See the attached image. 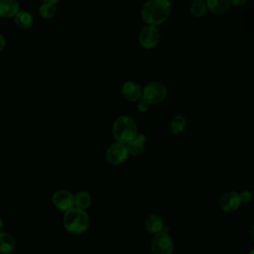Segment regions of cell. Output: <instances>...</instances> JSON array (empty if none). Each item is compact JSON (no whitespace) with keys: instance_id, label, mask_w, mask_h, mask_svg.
<instances>
[{"instance_id":"cell-1","label":"cell","mask_w":254,"mask_h":254,"mask_svg":"<svg viewBox=\"0 0 254 254\" xmlns=\"http://www.w3.org/2000/svg\"><path fill=\"white\" fill-rule=\"evenodd\" d=\"M172 12L169 0H148L141 9V16L147 25L157 26L167 20Z\"/></svg>"},{"instance_id":"cell-2","label":"cell","mask_w":254,"mask_h":254,"mask_svg":"<svg viewBox=\"0 0 254 254\" xmlns=\"http://www.w3.org/2000/svg\"><path fill=\"white\" fill-rule=\"evenodd\" d=\"M112 134L117 142L124 144L129 143L138 134L135 120L128 115L119 116L113 124Z\"/></svg>"},{"instance_id":"cell-3","label":"cell","mask_w":254,"mask_h":254,"mask_svg":"<svg viewBox=\"0 0 254 254\" xmlns=\"http://www.w3.org/2000/svg\"><path fill=\"white\" fill-rule=\"evenodd\" d=\"M64 228L72 234H80L89 226V216L85 210L72 207L64 215Z\"/></svg>"},{"instance_id":"cell-4","label":"cell","mask_w":254,"mask_h":254,"mask_svg":"<svg viewBox=\"0 0 254 254\" xmlns=\"http://www.w3.org/2000/svg\"><path fill=\"white\" fill-rule=\"evenodd\" d=\"M167 94L166 86L158 81H151L142 89V98L150 105L162 102Z\"/></svg>"},{"instance_id":"cell-5","label":"cell","mask_w":254,"mask_h":254,"mask_svg":"<svg viewBox=\"0 0 254 254\" xmlns=\"http://www.w3.org/2000/svg\"><path fill=\"white\" fill-rule=\"evenodd\" d=\"M152 254H172L174 251L173 238L166 232H160L154 235L151 242Z\"/></svg>"},{"instance_id":"cell-6","label":"cell","mask_w":254,"mask_h":254,"mask_svg":"<svg viewBox=\"0 0 254 254\" xmlns=\"http://www.w3.org/2000/svg\"><path fill=\"white\" fill-rule=\"evenodd\" d=\"M129 156L127 146L124 143L116 142L113 143L106 152V160L109 164L113 166H118L123 164Z\"/></svg>"},{"instance_id":"cell-7","label":"cell","mask_w":254,"mask_h":254,"mask_svg":"<svg viewBox=\"0 0 254 254\" xmlns=\"http://www.w3.org/2000/svg\"><path fill=\"white\" fill-rule=\"evenodd\" d=\"M160 32L156 26L147 25L139 34V43L145 49H154L160 42Z\"/></svg>"},{"instance_id":"cell-8","label":"cell","mask_w":254,"mask_h":254,"mask_svg":"<svg viewBox=\"0 0 254 254\" xmlns=\"http://www.w3.org/2000/svg\"><path fill=\"white\" fill-rule=\"evenodd\" d=\"M53 203L56 208L67 211L74 207V195L65 190H60L53 194Z\"/></svg>"},{"instance_id":"cell-9","label":"cell","mask_w":254,"mask_h":254,"mask_svg":"<svg viewBox=\"0 0 254 254\" xmlns=\"http://www.w3.org/2000/svg\"><path fill=\"white\" fill-rule=\"evenodd\" d=\"M219 206L225 212H232L239 208L241 200L239 193L236 191H227L224 192L219 198Z\"/></svg>"},{"instance_id":"cell-10","label":"cell","mask_w":254,"mask_h":254,"mask_svg":"<svg viewBox=\"0 0 254 254\" xmlns=\"http://www.w3.org/2000/svg\"><path fill=\"white\" fill-rule=\"evenodd\" d=\"M122 94L128 101H137L142 97V88L136 81H126L122 86Z\"/></svg>"},{"instance_id":"cell-11","label":"cell","mask_w":254,"mask_h":254,"mask_svg":"<svg viewBox=\"0 0 254 254\" xmlns=\"http://www.w3.org/2000/svg\"><path fill=\"white\" fill-rule=\"evenodd\" d=\"M19 12L17 0H0V17L12 18Z\"/></svg>"},{"instance_id":"cell-12","label":"cell","mask_w":254,"mask_h":254,"mask_svg":"<svg viewBox=\"0 0 254 254\" xmlns=\"http://www.w3.org/2000/svg\"><path fill=\"white\" fill-rule=\"evenodd\" d=\"M145 142L146 137L143 134H137V136L132 141L126 144L129 155L140 156L144 152Z\"/></svg>"},{"instance_id":"cell-13","label":"cell","mask_w":254,"mask_h":254,"mask_svg":"<svg viewBox=\"0 0 254 254\" xmlns=\"http://www.w3.org/2000/svg\"><path fill=\"white\" fill-rule=\"evenodd\" d=\"M164 226L165 225H164L163 218L157 214H151L145 220V227L147 231H149L154 235L162 232Z\"/></svg>"},{"instance_id":"cell-14","label":"cell","mask_w":254,"mask_h":254,"mask_svg":"<svg viewBox=\"0 0 254 254\" xmlns=\"http://www.w3.org/2000/svg\"><path fill=\"white\" fill-rule=\"evenodd\" d=\"M205 3L207 10L216 15L226 13L231 5L229 0H206Z\"/></svg>"},{"instance_id":"cell-15","label":"cell","mask_w":254,"mask_h":254,"mask_svg":"<svg viewBox=\"0 0 254 254\" xmlns=\"http://www.w3.org/2000/svg\"><path fill=\"white\" fill-rule=\"evenodd\" d=\"M16 241L14 237L6 232H0V254H9L14 251Z\"/></svg>"},{"instance_id":"cell-16","label":"cell","mask_w":254,"mask_h":254,"mask_svg":"<svg viewBox=\"0 0 254 254\" xmlns=\"http://www.w3.org/2000/svg\"><path fill=\"white\" fill-rule=\"evenodd\" d=\"M91 204V195L84 190L76 192L74 195V207L85 210Z\"/></svg>"},{"instance_id":"cell-17","label":"cell","mask_w":254,"mask_h":254,"mask_svg":"<svg viewBox=\"0 0 254 254\" xmlns=\"http://www.w3.org/2000/svg\"><path fill=\"white\" fill-rule=\"evenodd\" d=\"M14 19L16 25L20 29H29L33 25V16L26 11H19Z\"/></svg>"},{"instance_id":"cell-18","label":"cell","mask_w":254,"mask_h":254,"mask_svg":"<svg viewBox=\"0 0 254 254\" xmlns=\"http://www.w3.org/2000/svg\"><path fill=\"white\" fill-rule=\"evenodd\" d=\"M187 126V119L182 115L175 116L171 121V131L175 135L181 134Z\"/></svg>"},{"instance_id":"cell-19","label":"cell","mask_w":254,"mask_h":254,"mask_svg":"<svg viewBox=\"0 0 254 254\" xmlns=\"http://www.w3.org/2000/svg\"><path fill=\"white\" fill-rule=\"evenodd\" d=\"M190 12L195 17H202L207 12V6L204 1H193L190 5Z\"/></svg>"},{"instance_id":"cell-20","label":"cell","mask_w":254,"mask_h":254,"mask_svg":"<svg viewBox=\"0 0 254 254\" xmlns=\"http://www.w3.org/2000/svg\"><path fill=\"white\" fill-rule=\"evenodd\" d=\"M39 11H40V14L43 18L50 19V18H53L56 15L57 7H56V4L44 3V4L41 5Z\"/></svg>"},{"instance_id":"cell-21","label":"cell","mask_w":254,"mask_h":254,"mask_svg":"<svg viewBox=\"0 0 254 254\" xmlns=\"http://www.w3.org/2000/svg\"><path fill=\"white\" fill-rule=\"evenodd\" d=\"M149 108H150V104L144 99V98H140L139 99V101H138V103H137V109H138V111H140V112H147L148 110H149Z\"/></svg>"},{"instance_id":"cell-22","label":"cell","mask_w":254,"mask_h":254,"mask_svg":"<svg viewBox=\"0 0 254 254\" xmlns=\"http://www.w3.org/2000/svg\"><path fill=\"white\" fill-rule=\"evenodd\" d=\"M239 197L242 203H247L252 199V193L249 190H242L239 193Z\"/></svg>"},{"instance_id":"cell-23","label":"cell","mask_w":254,"mask_h":254,"mask_svg":"<svg viewBox=\"0 0 254 254\" xmlns=\"http://www.w3.org/2000/svg\"><path fill=\"white\" fill-rule=\"evenodd\" d=\"M230 1V4L236 6V7H239V6H242L246 3L247 0H229Z\"/></svg>"},{"instance_id":"cell-24","label":"cell","mask_w":254,"mask_h":254,"mask_svg":"<svg viewBox=\"0 0 254 254\" xmlns=\"http://www.w3.org/2000/svg\"><path fill=\"white\" fill-rule=\"evenodd\" d=\"M5 45H6V41H5L4 37L0 34V52L5 48Z\"/></svg>"},{"instance_id":"cell-25","label":"cell","mask_w":254,"mask_h":254,"mask_svg":"<svg viewBox=\"0 0 254 254\" xmlns=\"http://www.w3.org/2000/svg\"><path fill=\"white\" fill-rule=\"evenodd\" d=\"M250 237H251L252 241L254 242V224L252 225V227H251V230H250Z\"/></svg>"},{"instance_id":"cell-26","label":"cell","mask_w":254,"mask_h":254,"mask_svg":"<svg viewBox=\"0 0 254 254\" xmlns=\"http://www.w3.org/2000/svg\"><path fill=\"white\" fill-rule=\"evenodd\" d=\"M44 3H52V4H57L60 0H43Z\"/></svg>"},{"instance_id":"cell-27","label":"cell","mask_w":254,"mask_h":254,"mask_svg":"<svg viewBox=\"0 0 254 254\" xmlns=\"http://www.w3.org/2000/svg\"><path fill=\"white\" fill-rule=\"evenodd\" d=\"M2 228H3V221H2V219L0 218V232H1Z\"/></svg>"},{"instance_id":"cell-28","label":"cell","mask_w":254,"mask_h":254,"mask_svg":"<svg viewBox=\"0 0 254 254\" xmlns=\"http://www.w3.org/2000/svg\"><path fill=\"white\" fill-rule=\"evenodd\" d=\"M248 254H254V248L251 249V250L248 252Z\"/></svg>"},{"instance_id":"cell-29","label":"cell","mask_w":254,"mask_h":254,"mask_svg":"<svg viewBox=\"0 0 254 254\" xmlns=\"http://www.w3.org/2000/svg\"><path fill=\"white\" fill-rule=\"evenodd\" d=\"M192 1H204V0H192Z\"/></svg>"}]
</instances>
